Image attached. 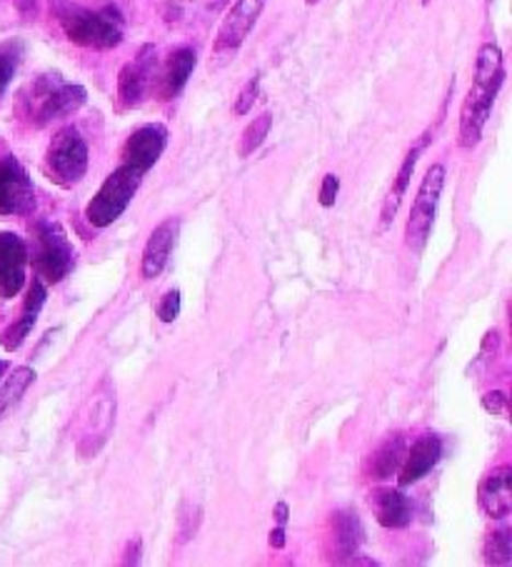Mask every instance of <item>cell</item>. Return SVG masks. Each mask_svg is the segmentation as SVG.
<instances>
[{"instance_id":"cell-1","label":"cell","mask_w":512,"mask_h":567,"mask_svg":"<svg viewBox=\"0 0 512 567\" xmlns=\"http://www.w3.org/2000/svg\"><path fill=\"white\" fill-rule=\"evenodd\" d=\"M505 81V63H502V50L496 43H485L475 60L473 85L465 95L461 111V146L475 148L480 143L482 130L488 126L492 105Z\"/></svg>"},{"instance_id":"cell-2","label":"cell","mask_w":512,"mask_h":567,"mask_svg":"<svg viewBox=\"0 0 512 567\" xmlns=\"http://www.w3.org/2000/svg\"><path fill=\"white\" fill-rule=\"evenodd\" d=\"M56 15L63 33L70 43L81 48H116L123 40V21L116 8H103V11H91V8L58 0Z\"/></svg>"},{"instance_id":"cell-3","label":"cell","mask_w":512,"mask_h":567,"mask_svg":"<svg viewBox=\"0 0 512 567\" xmlns=\"http://www.w3.org/2000/svg\"><path fill=\"white\" fill-rule=\"evenodd\" d=\"M116 410H118L116 385L105 378L81 407V415H78L75 432H73L78 455L95 458L101 453L105 442L110 440L113 425H116Z\"/></svg>"},{"instance_id":"cell-4","label":"cell","mask_w":512,"mask_h":567,"mask_svg":"<svg viewBox=\"0 0 512 567\" xmlns=\"http://www.w3.org/2000/svg\"><path fill=\"white\" fill-rule=\"evenodd\" d=\"M85 97L83 85L66 83L58 73H46L33 81L28 95H25V115L35 126H48V123L83 108Z\"/></svg>"},{"instance_id":"cell-5","label":"cell","mask_w":512,"mask_h":567,"mask_svg":"<svg viewBox=\"0 0 512 567\" xmlns=\"http://www.w3.org/2000/svg\"><path fill=\"white\" fill-rule=\"evenodd\" d=\"M143 183V173L126 163H120L108 178L103 181L98 193L85 206V220L93 228H108L128 210L130 200Z\"/></svg>"},{"instance_id":"cell-6","label":"cell","mask_w":512,"mask_h":567,"mask_svg":"<svg viewBox=\"0 0 512 567\" xmlns=\"http://www.w3.org/2000/svg\"><path fill=\"white\" fill-rule=\"evenodd\" d=\"M33 265L43 282L63 280L75 263V251L70 245L66 230L56 220H38L33 225Z\"/></svg>"},{"instance_id":"cell-7","label":"cell","mask_w":512,"mask_h":567,"mask_svg":"<svg viewBox=\"0 0 512 567\" xmlns=\"http://www.w3.org/2000/svg\"><path fill=\"white\" fill-rule=\"evenodd\" d=\"M443 188H445V167L440 163L430 165L426 178L420 183L418 195H415L408 225H405V243H408V247L415 253H420L428 243L432 223H435V216H438Z\"/></svg>"},{"instance_id":"cell-8","label":"cell","mask_w":512,"mask_h":567,"mask_svg":"<svg viewBox=\"0 0 512 567\" xmlns=\"http://www.w3.org/2000/svg\"><path fill=\"white\" fill-rule=\"evenodd\" d=\"M48 178L63 188L81 183L88 173V146L78 128L68 126L56 132L46 153Z\"/></svg>"},{"instance_id":"cell-9","label":"cell","mask_w":512,"mask_h":567,"mask_svg":"<svg viewBox=\"0 0 512 567\" xmlns=\"http://www.w3.org/2000/svg\"><path fill=\"white\" fill-rule=\"evenodd\" d=\"M365 533L363 522H360L358 512L350 508H340L330 512L328 535H325V553L328 560L335 565H352L358 557L360 545H363Z\"/></svg>"},{"instance_id":"cell-10","label":"cell","mask_w":512,"mask_h":567,"mask_svg":"<svg viewBox=\"0 0 512 567\" xmlns=\"http://www.w3.org/2000/svg\"><path fill=\"white\" fill-rule=\"evenodd\" d=\"M35 206V190L31 175L18 163V158L8 155L0 161V216H25Z\"/></svg>"},{"instance_id":"cell-11","label":"cell","mask_w":512,"mask_h":567,"mask_svg":"<svg viewBox=\"0 0 512 567\" xmlns=\"http://www.w3.org/2000/svg\"><path fill=\"white\" fill-rule=\"evenodd\" d=\"M265 8V0H235L231 11L220 23L218 38H216V53L223 56V53H235L243 46L245 38H248L251 31L258 23V18Z\"/></svg>"},{"instance_id":"cell-12","label":"cell","mask_w":512,"mask_h":567,"mask_svg":"<svg viewBox=\"0 0 512 567\" xmlns=\"http://www.w3.org/2000/svg\"><path fill=\"white\" fill-rule=\"evenodd\" d=\"M28 270V245L21 235L3 230L0 233V298L11 300L25 286Z\"/></svg>"},{"instance_id":"cell-13","label":"cell","mask_w":512,"mask_h":567,"mask_svg":"<svg viewBox=\"0 0 512 567\" xmlns=\"http://www.w3.org/2000/svg\"><path fill=\"white\" fill-rule=\"evenodd\" d=\"M165 146L167 128L163 123H148V126H140L126 140V146H123V163L146 175L150 167L161 161Z\"/></svg>"},{"instance_id":"cell-14","label":"cell","mask_w":512,"mask_h":567,"mask_svg":"<svg viewBox=\"0 0 512 567\" xmlns=\"http://www.w3.org/2000/svg\"><path fill=\"white\" fill-rule=\"evenodd\" d=\"M155 50L143 48L136 60H130L120 68L118 76V103L120 108H138L146 101V93L153 81V66H155Z\"/></svg>"},{"instance_id":"cell-15","label":"cell","mask_w":512,"mask_h":567,"mask_svg":"<svg viewBox=\"0 0 512 567\" xmlns=\"http://www.w3.org/2000/svg\"><path fill=\"white\" fill-rule=\"evenodd\" d=\"M178 233H181L178 218L163 220V223L150 233L143 251V263H140V270H143L146 280H155L165 270V265L173 255L175 241H178Z\"/></svg>"},{"instance_id":"cell-16","label":"cell","mask_w":512,"mask_h":567,"mask_svg":"<svg viewBox=\"0 0 512 567\" xmlns=\"http://www.w3.org/2000/svg\"><path fill=\"white\" fill-rule=\"evenodd\" d=\"M440 455H443V440L438 436H432V432H426V436L418 438L412 442V448L408 450V455L403 460V467L397 473V483L403 487L420 483L422 477H426L432 467L438 465Z\"/></svg>"},{"instance_id":"cell-17","label":"cell","mask_w":512,"mask_h":567,"mask_svg":"<svg viewBox=\"0 0 512 567\" xmlns=\"http://www.w3.org/2000/svg\"><path fill=\"white\" fill-rule=\"evenodd\" d=\"M480 508L488 518L502 520L512 512V467L500 465L496 471L485 475L478 490Z\"/></svg>"},{"instance_id":"cell-18","label":"cell","mask_w":512,"mask_h":567,"mask_svg":"<svg viewBox=\"0 0 512 567\" xmlns=\"http://www.w3.org/2000/svg\"><path fill=\"white\" fill-rule=\"evenodd\" d=\"M46 296H48L46 282H43L40 278H33V286L28 288V296H25V303H23L21 321L8 327V331L3 333L5 350H11V352L18 350L25 343V338L33 333L35 323H38L40 310H43V305H46Z\"/></svg>"},{"instance_id":"cell-19","label":"cell","mask_w":512,"mask_h":567,"mask_svg":"<svg viewBox=\"0 0 512 567\" xmlns=\"http://www.w3.org/2000/svg\"><path fill=\"white\" fill-rule=\"evenodd\" d=\"M370 505L375 510V520L387 530L408 528L412 522V502L400 490H393V487L375 490L370 495Z\"/></svg>"},{"instance_id":"cell-20","label":"cell","mask_w":512,"mask_h":567,"mask_svg":"<svg viewBox=\"0 0 512 567\" xmlns=\"http://www.w3.org/2000/svg\"><path fill=\"white\" fill-rule=\"evenodd\" d=\"M196 63L198 56L193 48L173 50L161 73V81H158V95H161L163 101H171V97L178 95L185 83H188V78L193 76V70H196Z\"/></svg>"},{"instance_id":"cell-21","label":"cell","mask_w":512,"mask_h":567,"mask_svg":"<svg viewBox=\"0 0 512 567\" xmlns=\"http://www.w3.org/2000/svg\"><path fill=\"white\" fill-rule=\"evenodd\" d=\"M408 455V445H405L403 436H393L387 438L381 448L375 450L373 455L368 460L365 473L373 481H387V477L397 475V471L403 467V460Z\"/></svg>"},{"instance_id":"cell-22","label":"cell","mask_w":512,"mask_h":567,"mask_svg":"<svg viewBox=\"0 0 512 567\" xmlns=\"http://www.w3.org/2000/svg\"><path fill=\"white\" fill-rule=\"evenodd\" d=\"M422 148H426V140L415 146L410 153L405 155L400 171H397L395 181H393V188H391V193H387V198L383 202V225L391 223V220L395 218L397 208H400L405 193H408V185H410V178H412V173H415V165H418V161H420Z\"/></svg>"},{"instance_id":"cell-23","label":"cell","mask_w":512,"mask_h":567,"mask_svg":"<svg viewBox=\"0 0 512 567\" xmlns=\"http://www.w3.org/2000/svg\"><path fill=\"white\" fill-rule=\"evenodd\" d=\"M33 383H35V370L28 366L15 368L13 373L8 375L3 387H0V418H3L8 410H13V407L21 403L25 390H28Z\"/></svg>"},{"instance_id":"cell-24","label":"cell","mask_w":512,"mask_h":567,"mask_svg":"<svg viewBox=\"0 0 512 567\" xmlns=\"http://www.w3.org/2000/svg\"><path fill=\"white\" fill-rule=\"evenodd\" d=\"M482 555L488 565H498V567L510 565L512 563V530L510 528L492 530V533L485 537Z\"/></svg>"},{"instance_id":"cell-25","label":"cell","mask_w":512,"mask_h":567,"mask_svg":"<svg viewBox=\"0 0 512 567\" xmlns=\"http://www.w3.org/2000/svg\"><path fill=\"white\" fill-rule=\"evenodd\" d=\"M270 126H272V115L270 113H263L255 118L248 128L243 130V138H241V158H248L253 155L255 150H258L265 138H268L270 132Z\"/></svg>"},{"instance_id":"cell-26","label":"cell","mask_w":512,"mask_h":567,"mask_svg":"<svg viewBox=\"0 0 512 567\" xmlns=\"http://www.w3.org/2000/svg\"><path fill=\"white\" fill-rule=\"evenodd\" d=\"M18 63H21V46H18V43H5V46H0V95L11 85Z\"/></svg>"},{"instance_id":"cell-27","label":"cell","mask_w":512,"mask_h":567,"mask_svg":"<svg viewBox=\"0 0 512 567\" xmlns=\"http://www.w3.org/2000/svg\"><path fill=\"white\" fill-rule=\"evenodd\" d=\"M258 95H260V76H253L235 97V108H233L235 115H248L253 111L255 101H258Z\"/></svg>"},{"instance_id":"cell-28","label":"cell","mask_w":512,"mask_h":567,"mask_svg":"<svg viewBox=\"0 0 512 567\" xmlns=\"http://www.w3.org/2000/svg\"><path fill=\"white\" fill-rule=\"evenodd\" d=\"M181 315V290H167L161 303H158V317L163 323H173L178 321Z\"/></svg>"},{"instance_id":"cell-29","label":"cell","mask_w":512,"mask_h":567,"mask_svg":"<svg viewBox=\"0 0 512 567\" xmlns=\"http://www.w3.org/2000/svg\"><path fill=\"white\" fill-rule=\"evenodd\" d=\"M482 407L498 418H505L508 415V395L502 390H490V393L482 395Z\"/></svg>"},{"instance_id":"cell-30","label":"cell","mask_w":512,"mask_h":567,"mask_svg":"<svg viewBox=\"0 0 512 567\" xmlns=\"http://www.w3.org/2000/svg\"><path fill=\"white\" fill-rule=\"evenodd\" d=\"M198 522H200V508H188V510H183V516L178 518L181 543H185V540H190V537H196Z\"/></svg>"},{"instance_id":"cell-31","label":"cell","mask_w":512,"mask_h":567,"mask_svg":"<svg viewBox=\"0 0 512 567\" xmlns=\"http://www.w3.org/2000/svg\"><path fill=\"white\" fill-rule=\"evenodd\" d=\"M338 190H340V181H338V175H333V173H328L323 178V185H321V206L323 208H333L335 206V200H338Z\"/></svg>"},{"instance_id":"cell-32","label":"cell","mask_w":512,"mask_h":567,"mask_svg":"<svg viewBox=\"0 0 512 567\" xmlns=\"http://www.w3.org/2000/svg\"><path fill=\"white\" fill-rule=\"evenodd\" d=\"M140 553H143V540L132 537L130 543L126 545V557H123V565H138Z\"/></svg>"},{"instance_id":"cell-33","label":"cell","mask_w":512,"mask_h":567,"mask_svg":"<svg viewBox=\"0 0 512 567\" xmlns=\"http://www.w3.org/2000/svg\"><path fill=\"white\" fill-rule=\"evenodd\" d=\"M268 543H270V547H276V551H282V547H286V528L278 525L276 530H272Z\"/></svg>"},{"instance_id":"cell-34","label":"cell","mask_w":512,"mask_h":567,"mask_svg":"<svg viewBox=\"0 0 512 567\" xmlns=\"http://www.w3.org/2000/svg\"><path fill=\"white\" fill-rule=\"evenodd\" d=\"M288 512H290L288 502H278V505H276V510H272V516H276V522H278V525H282V528L288 525Z\"/></svg>"},{"instance_id":"cell-35","label":"cell","mask_w":512,"mask_h":567,"mask_svg":"<svg viewBox=\"0 0 512 567\" xmlns=\"http://www.w3.org/2000/svg\"><path fill=\"white\" fill-rule=\"evenodd\" d=\"M3 373H5V360H0V378H3Z\"/></svg>"},{"instance_id":"cell-36","label":"cell","mask_w":512,"mask_h":567,"mask_svg":"<svg viewBox=\"0 0 512 567\" xmlns=\"http://www.w3.org/2000/svg\"><path fill=\"white\" fill-rule=\"evenodd\" d=\"M305 3H307V5H315V3H321V0H305Z\"/></svg>"}]
</instances>
